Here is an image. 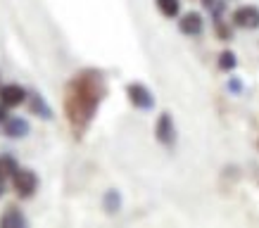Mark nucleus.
Here are the masks:
<instances>
[{"label": "nucleus", "mask_w": 259, "mask_h": 228, "mask_svg": "<svg viewBox=\"0 0 259 228\" xmlns=\"http://www.w3.org/2000/svg\"><path fill=\"white\" fill-rule=\"evenodd\" d=\"M217 67H219L221 71L231 74V71L238 67V55L233 53V50H221L219 57H217Z\"/></svg>", "instance_id": "13"}, {"label": "nucleus", "mask_w": 259, "mask_h": 228, "mask_svg": "<svg viewBox=\"0 0 259 228\" xmlns=\"http://www.w3.org/2000/svg\"><path fill=\"white\" fill-rule=\"evenodd\" d=\"M8 110H10L8 105H3V103H0V124H5V121H8V119H10Z\"/></svg>", "instance_id": "18"}, {"label": "nucleus", "mask_w": 259, "mask_h": 228, "mask_svg": "<svg viewBox=\"0 0 259 228\" xmlns=\"http://www.w3.org/2000/svg\"><path fill=\"white\" fill-rule=\"evenodd\" d=\"M26 98H29V90L19 83H3L0 86V103L8 105V107H19L26 103Z\"/></svg>", "instance_id": "7"}, {"label": "nucleus", "mask_w": 259, "mask_h": 228, "mask_svg": "<svg viewBox=\"0 0 259 228\" xmlns=\"http://www.w3.org/2000/svg\"><path fill=\"white\" fill-rule=\"evenodd\" d=\"M126 98H128V103L134 105L136 110H141V112L155 110V95H152V90H150L145 83H141V81L126 83Z\"/></svg>", "instance_id": "3"}, {"label": "nucleus", "mask_w": 259, "mask_h": 228, "mask_svg": "<svg viewBox=\"0 0 259 228\" xmlns=\"http://www.w3.org/2000/svg\"><path fill=\"white\" fill-rule=\"evenodd\" d=\"M155 138H157L159 145H164L166 150H171L179 141V131H176V124H174L171 112H159L157 121H155Z\"/></svg>", "instance_id": "4"}, {"label": "nucleus", "mask_w": 259, "mask_h": 228, "mask_svg": "<svg viewBox=\"0 0 259 228\" xmlns=\"http://www.w3.org/2000/svg\"><path fill=\"white\" fill-rule=\"evenodd\" d=\"M202 8L212 15V19H219L226 12V0H202Z\"/></svg>", "instance_id": "15"}, {"label": "nucleus", "mask_w": 259, "mask_h": 228, "mask_svg": "<svg viewBox=\"0 0 259 228\" xmlns=\"http://www.w3.org/2000/svg\"><path fill=\"white\" fill-rule=\"evenodd\" d=\"M105 95H107V81L100 69H81L67 81L64 117L76 135H83L88 126L93 124Z\"/></svg>", "instance_id": "1"}, {"label": "nucleus", "mask_w": 259, "mask_h": 228, "mask_svg": "<svg viewBox=\"0 0 259 228\" xmlns=\"http://www.w3.org/2000/svg\"><path fill=\"white\" fill-rule=\"evenodd\" d=\"M179 31L183 36H200L204 31V19L200 12H186V15L179 17Z\"/></svg>", "instance_id": "8"}, {"label": "nucleus", "mask_w": 259, "mask_h": 228, "mask_svg": "<svg viewBox=\"0 0 259 228\" xmlns=\"http://www.w3.org/2000/svg\"><path fill=\"white\" fill-rule=\"evenodd\" d=\"M226 88H228V93L231 95H240L243 93V81L238 79V76H231V79H228V83H226Z\"/></svg>", "instance_id": "17"}, {"label": "nucleus", "mask_w": 259, "mask_h": 228, "mask_svg": "<svg viewBox=\"0 0 259 228\" xmlns=\"http://www.w3.org/2000/svg\"><path fill=\"white\" fill-rule=\"evenodd\" d=\"M231 24L238 26V29H245V31L259 29V8L257 5H240V8H236L233 15H231Z\"/></svg>", "instance_id": "5"}, {"label": "nucleus", "mask_w": 259, "mask_h": 228, "mask_svg": "<svg viewBox=\"0 0 259 228\" xmlns=\"http://www.w3.org/2000/svg\"><path fill=\"white\" fill-rule=\"evenodd\" d=\"M12 190L19 200H29V197L36 195L38 190V176L33 169H17V173L12 176Z\"/></svg>", "instance_id": "2"}, {"label": "nucleus", "mask_w": 259, "mask_h": 228, "mask_svg": "<svg viewBox=\"0 0 259 228\" xmlns=\"http://www.w3.org/2000/svg\"><path fill=\"white\" fill-rule=\"evenodd\" d=\"M214 31H217L219 40H231V38H233V29H231V24L224 22V17L214 19Z\"/></svg>", "instance_id": "16"}, {"label": "nucleus", "mask_w": 259, "mask_h": 228, "mask_svg": "<svg viewBox=\"0 0 259 228\" xmlns=\"http://www.w3.org/2000/svg\"><path fill=\"white\" fill-rule=\"evenodd\" d=\"M102 209L110 214V216H114V214L121 209V193L114 188H110L105 195H102Z\"/></svg>", "instance_id": "11"}, {"label": "nucleus", "mask_w": 259, "mask_h": 228, "mask_svg": "<svg viewBox=\"0 0 259 228\" xmlns=\"http://www.w3.org/2000/svg\"><path fill=\"white\" fill-rule=\"evenodd\" d=\"M17 169H19V162H17L12 155H0V178H3V181L12 178L17 173Z\"/></svg>", "instance_id": "12"}, {"label": "nucleus", "mask_w": 259, "mask_h": 228, "mask_svg": "<svg viewBox=\"0 0 259 228\" xmlns=\"http://www.w3.org/2000/svg\"><path fill=\"white\" fill-rule=\"evenodd\" d=\"M26 107H29V112H31L33 117L43 119V121H53V119H55V110H53L50 103H48L40 93H36V90L29 93V98H26Z\"/></svg>", "instance_id": "6"}, {"label": "nucleus", "mask_w": 259, "mask_h": 228, "mask_svg": "<svg viewBox=\"0 0 259 228\" xmlns=\"http://www.w3.org/2000/svg\"><path fill=\"white\" fill-rule=\"evenodd\" d=\"M3 133L17 141V138H26V135L31 133V124H29V119L24 117H10L5 124H3Z\"/></svg>", "instance_id": "9"}, {"label": "nucleus", "mask_w": 259, "mask_h": 228, "mask_svg": "<svg viewBox=\"0 0 259 228\" xmlns=\"http://www.w3.org/2000/svg\"><path fill=\"white\" fill-rule=\"evenodd\" d=\"M155 5L166 19H176L181 15V0H155Z\"/></svg>", "instance_id": "14"}, {"label": "nucleus", "mask_w": 259, "mask_h": 228, "mask_svg": "<svg viewBox=\"0 0 259 228\" xmlns=\"http://www.w3.org/2000/svg\"><path fill=\"white\" fill-rule=\"evenodd\" d=\"M5 195V181H3V178H0V197Z\"/></svg>", "instance_id": "19"}, {"label": "nucleus", "mask_w": 259, "mask_h": 228, "mask_svg": "<svg viewBox=\"0 0 259 228\" xmlns=\"http://www.w3.org/2000/svg\"><path fill=\"white\" fill-rule=\"evenodd\" d=\"M0 86H3V83H0Z\"/></svg>", "instance_id": "20"}, {"label": "nucleus", "mask_w": 259, "mask_h": 228, "mask_svg": "<svg viewBox=\"0 0 259 228\" xmlns=\"http://www.w3.org/2000/svg\"><path fill=\"white\" fill-rule=\"evenodd\" d=\"M26 226H29V219L17 207H8L5 212L0 214V228H26Z\"/></svg>", "instance_id": "10"}]
</instances>
